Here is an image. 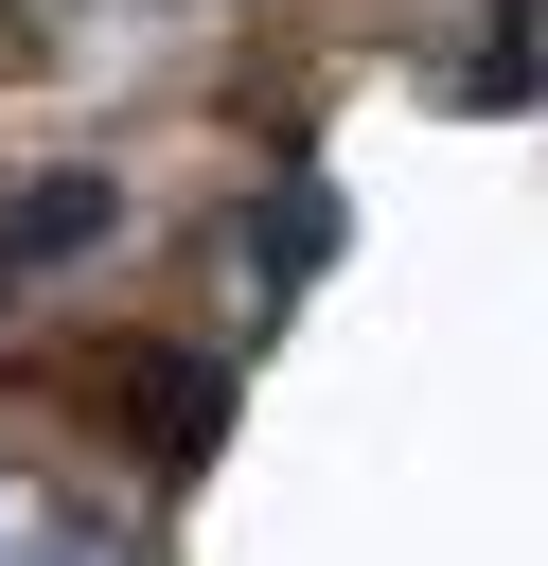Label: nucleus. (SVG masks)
<instances>
[{
	"label": "nucleus",
	"instance_id": "nucleus-4",
	"mask_svg": "<svg viewBox=\"0 0 548 566\" xmlns=\"http://www.w3.org/2000/svg\"><path fill=\"white\" fill-rule=\"evenodd\" d=\"M530 88H548V53H530V35H477V53L442 71V106H530Z\"/></svg>",
	"mask_w": 548,
	"mask_h": 566
},
{
	"label": "nucleus",
	"instance_id": "nucleus-1",
	"mask_svg": "<svg viewBox=\"0 0 548 566\" xmlns=\"http://www.w3.org/2000/svg\"><path fill=\"white\" fill-rule=\"evenodd\" d=\"M71 389H88L106 424H159V442H141L159 478H194V460L230 442V371H212V354H71Z\"/></svg>",
	"mask_w": 548,
	"mask_h": 566
},
{
	"label": "nucleus",
	"instance_id": "nucleus-2",
	"mask_svg": "<svg viewBox=\"0 0 548 566\" xmlns=\"http://www.w3.org/2000/svg\"><path fill=\"white\" fill-rule=\"evenodd\" d=\"M106 212H124V195H106V177H35V195H18V212H0V283H18V265H53V248H88V230H106Z\"/></svg>",
	"mask_w": 548,
	"mask_h": 566
},
{
	"label": "nucleus",
	"instance_id": "nucleus-3",
	"mask_svg": "<svg viewBox=\"0 0 548 566\" xmlns=\"http://www.w3.org/2000/svg\"><path fill=\"white\" fill-rule=\"evenodd\" d=\"M247 265H265V283H318V265H336V195H318V177H283V195L247 212Z\"/></svg>",
	"mask_w": 548,
	"mask_h": 566
},
{
	"label": "nucleus",
	"instance_id": "nucleus-5",
	"mask_svg": "<svg viewBox=\"0 0 548 566\" xmlns=\"http://www.w3.org/2000/svg\"><path fill=\"white\" fill-rule=\"evenodd\" d=\"M513 18H530V0H513Z\"/></svg>",
	"mask_w": 548,
	"mask_h": 566
}]
</instances>
